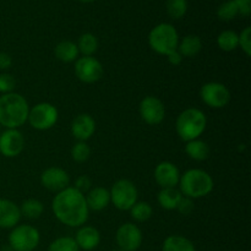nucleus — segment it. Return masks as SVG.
<instances>
[{"instance_id":"obj_1","label":"nucleus","mask_w":251,"mask_h":251,"mask_svg":"<svg viewBox=\"0 0 251 251\" xmlns=\"http://www.w3.org/2000/svg\"><path fill=\"white\" fill-rule=\"evenodd\" d=\"M51 210L59 222L74 228L85 225L90 212L85 195L70 186L54 196Z\"/></svg>"},{"instance_id":"obj_2","label":"nucleus","mask_w":251,"mask_h":251,"mask_svg":"<svg viewBox=\"0 0 251 251\" xmlns=\"http://www.w3.org/2000/svg\"><path fill=\"white\" fill-rule=\"evenodd\" d=\"M29 107L19 93H6L0 97V125L6 129H17L28 119Z\"/></svg>"},{"instance_id":"obj_3","label":"nucleus","mask_w":251,"mask_h":251,"mask_svg":"<svg viewBox=\"0 0 251 251\" xmlns=\"http://www.w3.org/2000/svg\"><path fill=\"white\" fill-rule=\"evenodd\" d=\"M180 193L189 199L207 196L213 190L212 176L202 169H189L179 180Z\"/></svg>"},{"instance_id":"obj_4","label":"nucleus","mask_w":251,"mask_h":251,"mask_svg":"<svg viewBox=\"0 0 251 251\" xmlns=\"http://www.w3.org/2000/svg\"><path fill=\"white\" fill-rule=\"evenodd\" d=\"M207 119L202 110L196 108H188L176 118V129L179 137L189 142L199 139L205 131Z\"/></svg>"},{"instance_id":"obj_5","label":"nucleus","mask_w":251,"mask_h":251,"mask_svg":"<svg viewBox=\"0 0 251 251\" xmlns=\"http://www.w3.org/2000/svg\"><path fill=\"white\" fill-rule=\"evenodd\" d=\"M149 44L156 53L168 55L178 49L179 34L171 24H159L151 29Z\"/></svg>"},{"instance_id":"obj_6","label":"nucleus","mask_w":251,"mask_h":251,"mask_svg":"<svg viewBox=\"0 0 251 251\" xmlns=\"http://www.w3.org/2000/svg\"><path fill=\"white\" fill-rule=\"evenodd\" d=\"M39 240L38 229L28 225L16 226L9 234V245L14 251H33L38 247Z\"/></svg>"},{"instance_id":"obj_7","label":"nucleus","mask_w":251,"mask_h":251,"mask_svg":"<svg viewBox=\"0 0 251 251\" xmlns=\"http://www.w3.org/2000/svg\"><path fill=\"white\" fill-rule=\"evenodd\" d=\"M110 201L118 210L129 211L137 202V189L132 181L120 179L113 184L109 191Z\"/></svg>"},{"instance_id":"obj_8","label":"nucleus","mask_w":251,"mask_h":251,"mask_svg":"<svg viewBox=\"0 0 251 251\" xmlns=\"http://www.w3.org/2000/svg\"><path fill=\"white\" fill-rule=\"evenodd\" d=\"M58 109L50 103H38L29 109L28 123L36 130H48L58 122Z\"/></svg>"},{"instance_id":"obj_9","label":"nucleus","mask_w":251,"mask_h":251,"mask_svg":"<svg viewBox=\"0 0 251 251\" xmlns=\"http://www.w3.org/2000/svg\"><path fill=\"white\" fill-rule=\"evenodd\" d=\"M200 97L206 105L215 109L226 107L230 102V92L223 83L208 82L201 87Z\"/></svg>"},{"instance_id":"obj_10","label":"nucleus","mask_w":251,"mask_h":251,"mask_svg":"<svg viewBox=\"0 0 251 251\" xmlns=\"http://www.w3.org/2000/svg\"><path fill=\"white\" fill-rule=\"evenodd\" d=\"M75 74L85 83H95L103 76V66L95 56H82L75 63Z\"/></svg>"},{"instance_id":"obj_11","label":"nucleus","mask_w":251,"mask_h":251,"mask_svg":"<svg viewBox=\"0 0 251 251\" xmlns=\"http://www.w3.org/2000/svg\"><path fill=\"white\" fill-rule=\"evenodd\" d=\"M117 244L123 251H136L142 244L141 229L134 223H125L117 230Z\"/></svg>"},{"instance_id":"obj_12","label":"nucleus","mask_w":251,"mask_h":251,"mask_svg":"<svg viewBox=\"0 0 251 251\" xmlns=\"http://www.w3.org/2000/svg\"><path fill=\"white\" fill-rule=\"evenodd\" d=\"M140 115L142 120L150 125H158L163 122L166 109L159 98L149 96L140 103Z\"/></svg>"},{"instance_id":"obj_13","label":"nucleus","mask_w":251,"mask_h":251,"mask_svg":"<svg viewBox=\"0 0 251 251\" xmlns=\"http://www.w3.org/2000/svg\"><path fill=\"white\" fill-rule=\"evenodd\" d=\"M25 147L24 135L17 129H6L0 134V153L7 158L19 156Z\"/></svg>"},{"instance_id":"obj_14","label":"nucleus","mask_w":251,"mask_h":251,"mask_svg":"<svg viewBox=\"0 0 251 251\" xmlns=\"http://www.w3.org/2000/svg\"><path fill=\"white\" fill-rule=\"evenodd\" d=\"M41 183L48 190L59 193L68 188L69 183H70V176L64 169L58 168V167H50L42 173Z\"/></svg>"},{"instance_id":"obj_15","label":"nucleus","mask_w":251,"mask_h":251,"mask_svg":"<svg viewBox=\"0 0 251 251\" xmlns=\"http://www.w3.org/2000/svg\"><path fill=\"white\" fill-rule=\"evenodd\" d=\"M154 180L162 189L176 188L180 180V173L176 164L162 162L154 169Z\"/></svg>"},{"instance_id":"obj_16","label":"nucleus","mask_w":251,"mask_h":251,"mask_svg":"<svg viewBox=\"0 0 251 251\" xmlns=\"http://www.w3.org/2000/svg\"><path fill=\"white\" fill-rule=\"evenodd\" d=\"M96 131V122L91 115L80 114L71 123V134L78 141H85L90 139Z\"/></svg>"},{"instance_id":"obj_17","label":"nucleus","mask_w":251,"mask_h":251,"mask_svg":"<svg viewBox=\"0 0 251 251\" xmlns=\"http://www.w3.org/2000/svg\"><path fill=\"white\" fill-rule=\"evenodd\" d=\"M21 218L20 207L12 201L0 199V228L10 229L16 227Z\"/></svg>"},{"instance_id":"obj_18","label":"nucleus","mask_w":251,"mask_h":251,"mask_svg":"<svg viewBox=\"0 0 251 251\" xmlns=\"http://www.w3.org/2000/svg\"><path fill=\"white\" fill-rule=\"evenodd\" d=\"M77 244L78 249L85 251H91L100 245V234L95 227L91 226H83L76 233V237L74 238Z\"/></svg>"},{"instance_id":"obj_19","label":"nucleus","mask_w":251,"mask_h":251,"mask_svg":"<svg viewBox=\"0 0 251 251\" xmlns=\"http://www.w3.org/2000/svg\"><path fill=\"white\" fill-rule=\"evenodd\" d=\"M86 203L88 206V210L92 211H102L109 205L110 202V194L109 190L104 188H98L92 189L85 195Z\"/></svg>"},{"instance_id":"obj_20","label":"nucleus","mask_w":251,"mask_h":251,"mask_svg":"<svg viewBox=\"0 0 251 251\" xmlns=\"http://www.w3.org/2000/svg\"><path fill=\"white\" fill-rule=\"evenodd\" d=\"M201 49H202V41L200 37L195 36V34H189V36L184 37L181 41H179L176 50L183 56L193 58L200 53Z\"/></svg>"},{"instance_id":"obj_21","label":"nucleus","mask_w":251,"mask_h":251,"mask_svg":"<svg viewBox=\"0 0 251 251\" xmlns=\"http://www.w3.org/2000/svg\"><path fill=\"white\" fill-rule=\"evenodd\" d=\"M185 152L191 159L194 161H205L210 157V146L202 140H193V141L186 142Z\"/></svg>"},{"instance_id":"obj_22","label":"nucleus","mask_w":251,"mask_h":251,"mask_svg":"<svg viewBox=\"0 0 251 251\" xmlns=\"http://www.w3.org/2000/svg\"><path fill=\"white\" fill-rule=\"evenodd\" d=\"M55 56L63 63H71L77 59L78 49L76 43L71 41H61L54 49Z\"/></svg>"},{"instance_id":"obj_23","label":"nucleus","mask_w":251,"mask_h":251,"mask_svg":"<svg viewBox=\"0 0 251 251\" xmlns=\"http://www.w3.org/2000/svg\"><path fill=\"white\" fill-rule=\"evenodd\" d=\"M181 196L183 195L180 191L176 190V188H166L159 191L157 200L164 210H176Z\"/></svg>"},{"instance_id":"obj_24","label":"nucleus","mask_w":251,"mask_h":251,"mask_svg":"<svg viewBox=\"0 0 251 251\" xmlns=\"http://www.w3.org/2000/svg\"><path fill=\"white\" fill-rule=\"evenodd\" d=\"M162 251H195L193 242L181 235H171L162 245Z\"/></svg>"},{"instance_id":"obj_25","label":"nucleus","mask_w":251,"mask_h":251,"mask_svg":"<svg viewBox=\"0 0 251 251\" xmlns=\"http://www.w3.org/2000/svg\"><path fill=\"white\" fill-rule=\"evenodd\" d=\"M76 46H77L78 53L82 54L83 56H92L98 49V39L95 34L83 33L80 36Z\"/></svg>"},{"instance_id":"obj_26","label":"nucleus","mask_w":251,"mask_h":251,"mask_svg":"<svg viewBox=\"0 0 251 251\" xmlns=\"http://www.w3.org/2000/svg\"><path fill=\"white\" fill-rule=\"evenodd\" d=\"M217 46L225 51H233L239 47V34L234 31H223L217 37Z\"/></svg>"},{"instance_id":"obj_27","label":"nucleus","mask_w":251,"mask_h":251,"mask_svg":"<svg viewBox=\"0 0 251 251\" xmlns=\"http://www.w3.org/2000/svg\"><path fill=\"white\" fill-rule=\"evenodd\" d=\"M44 211L43 203L36 199H28V200L24 201V203L20 207V212L21 216H25L28 220H37L42 216Z\"/></svg>"},{"instance_id":"obj_28","label":"nucleus","mask_w":251,"mask_h":251,"mask_svg":"<svg viewBox=\"0 0 251 251\" xmlns=\"http://www.w3.org/2000/svg\"><path fill=\"white\" fill-rule=\"evenodd\" d=\"M166 10L172 19H181L188 11V0H167Z\"/></svg>"},{"instance_id":"obj_29","label":"nucleus","mask_w":251,"mask_h":251,"mask_svg":"<svg viewBox=\"0 0 251 251\" xmlns=\"http://www.w3.org/2000/svg\"><path fill=\"white\" fill-rule=\"evenodd\" d=\"M152 210L151 205L149 202H136L131 208H130V215L137 222H145V221L150 220L152 216Z\"/></svg>"},{"instance_id":"obj_30","label":"nucleus","mask_w":251,"mask_h":251,"mask_svg":"<svg viewBox=\"0 0 251 251\" xmlns=\"http://www.w3.org/2000/svg\"><path fill=\"white\" fill-rule=\"evenodd\" d=\"M238 15H239V11H238L234 0H227L221 4L217 10V16L221 21H232Z\"/></svg>"},{"instance_id":"obj_31","label":"nucleus","mask_w":251,"mask_h":251,"mask_svg":"<svg viewBox=\"0 0 251 251\" xmlns=\"http://www.w3.org/2000/svg\"><path fill=\"white\" fill-rule=\"evenodd\" d=\"M48 251H80V249L74 238L60 237L50 243Z\"/></svg>"},{"instance_id":"obj_32","label":"nucleus","mask_w":251,"mask_h":251,"mask_svg":"<svg viewBox=\"0 0 251 251\" xmlns=\"http://www.w3.org/2000/svg\"><path fill=\"white\" fill-rule=\"evenodd\" d=\"M91 156V149L85 141H80L71 149V157L77 163H83Z\"/></svg>"},{"instance_id":"obj_33","label":"nucleus","mask_w":251,"mask_h":251,"mask_svg":"<svg viewBox=\"0 0 251 251\" xmlns=\"http://www.w3.org/2000/svg\"><path fill=\"white\" fill-rule=\"evenodd\" d=\"M16 86V80L10 74H0V93H11Z\"/></svg>"},{"instance_id":"obj_34","label":"nucleus","mask_w":251,"mask_h":251,"mask_svg":"<svg viewBox=\"0 0 251 251\" xmlns=\"http://www.w3.org/2000/svg\"><path fill=\"white\" fill-rule=\"evenodd\" d=\"M239 47L247 56L251 55V27H245L239 34Z\"/></svg>"},{"instance_id":"obj_35","label":"nucleus","mask_w":251,"mask_h":251,"mask_svg":"<svg viewBox=\"0 0 251 251\" xmlns=\"http://www.w3.org/2000/svg\"><path fill=\"white\" fill-rule=\"evenodd\" d=\"M91 185H92V181H91V179L88 178L87 176H80L76 179L75 186H74V188L85 195V193H88V191H90Z\"/></svg>"},{"instance_id":"obj_36","label":"nucleus","mask_w":251,"mask_h":251,"mask_svg":"<svg viewBox=\"0 0 251 251\" xmlns=\"http://www.w3.org/2000/svg\"><path fill=\"white\" fill-rule=\"evenodd\" d=\"M176 210H178L179 213H181V215H189V213L194 210L193 199H189L186 198V196H181L180 201H179Z\"/></svg>"},{"instance_id":"obj_37","label":"nucleus","mask_w":251,"mask_h":251,"mask_svg":"<svg viewBox=\"0 0 251 251\" xmlns=\"http://www.w3.org/2000/svg\"><path fill=\"white\" fill-rule=\"evenodd\" d=\"M238 11L243 16H249L251 12V0H234Z\"/></svg>"},{"instance_id":"obj_38","label":"nucleus","mask_w":251,"mask_h":251,"mask_svg":"<svg viewBox=\"0 0 251 251\" xmlns=\"http://www.w3.org/2000/svg\"><path fill=\"white\" fill-rule=\"evenodd\" d=\"M12 58L7 53H0V70H7L11 68Z\"/></svg>"},{"instance_id":"obj_39","label":"nucleus","mask_w":251,"mask_h":251,"mask_svg":"<svg viewBox=\"0 0 251 251\" xmlns=\"http://www.w3.org/2000/svg\"><path fill=\"white\" fill-rule=\"evenodd\" d=\"M167 58H168V61L172 64V65H179V64L183 61V55H181L178 50L168 54V55H167Z\"/></svg>"},{"instance_id":"obj_40","label":"nucleus","mask_w":251,"mask_h":251,"mask_svg":"<svg viewBox=\"0 0 251 251\" xmlns=\"http://www.w3.org/2000/svg\"><path fill=\"white\" fill-rule=\"evenodd\" d=\"M1 251H14V250H12V248L10 247V245H5V247L1 248Z\"/></svg>"},{"instance_id":"obj_41","label":"nucleus","mask_w":251,"mask_h":251,"mask_svg":"<svg viewBox=\"0 0 251 251\" xmlns=\"http://www.w3.org/2000/svg\"><path fill=\"white\" fill-rule=\"evenodd\" d=\"M78 1L86 2V4H87V2H93V1H95V0H78Z\"/></svg>"},{"instance_id":"obj_42","label":"nucleus","mask_w":251,"mask_h":251,"mask_svg":"<svg viewBox=\"0 0 251 251\" xmlns=\"http://www.w3.org/2000/svg\"><path fill=\"white\" fill-rule=\"evenodd\" d=\"M112 251H123V250H120V249H114V250H112Z\"/></svg>"}]
</instances>
